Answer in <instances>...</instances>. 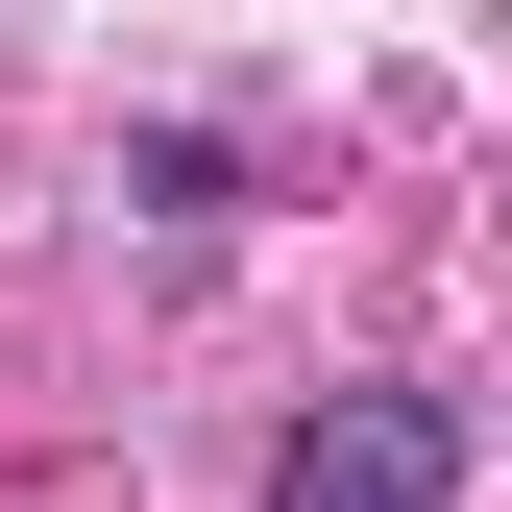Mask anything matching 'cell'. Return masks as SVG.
Instances as JSON below:
<instances>
[{
  "mask_svg": "<svg viewBox=\"0 0 512 512\" xmlns=\"http://www.w3.org/2000/svg\"><path fill=\"white\" fill-rule=\"evenodd\" d=\"M464 488V391H342L293 415V512H439Z\"/></svg>",
  "mask_w": 512,
  "mask_h": 512,
  "instance_id": "1",
  "label": "cell"
},
{
  "mask_svg": "<svg viewBox=\"0 0 512 512\" xmlns=\"http://www.w3.org/2000/svg\"><path fill=\"white\" fill-rule=\"evenodd\" d=\"M122 196H147L171 244H220V220H244V147H220V122H147V147H122Z\"/></svg>",
  "mask_w": 512,
  "mask_h": 512,
  "instance_id": "2",
  "label": "cell"
}]
</instances>
